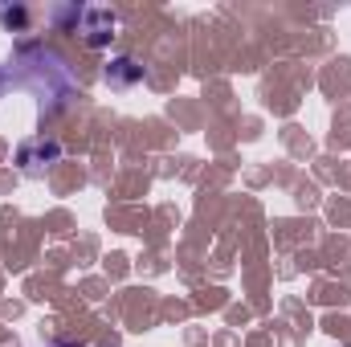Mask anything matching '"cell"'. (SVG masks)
Here are the masks:
<instances>
[]
</instances>
